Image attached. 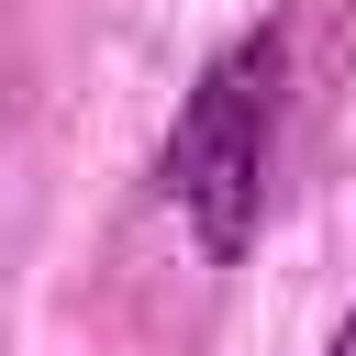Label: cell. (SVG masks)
Segmentation results:
<instances>
[{"label":"cell","instance_id":"cell-1","mask_svg":"<svg viewBox=\"0 0 356 356\" xmlns=\"http://www.w3.org/2000/svg\"><path fill=\"white\" fill-rule=\"evenodd\" d=\"M267 156H278V33H234V44L189 78V100H178V122H167V156H156V189H167L178 234H189L211 267H234V256L256 245Z\"/></svg>","mask_w":356,"mask_h":356},{"label":"cell","instance_id":"cell-2","mask_svg":"<svg viewBox=\"0 0 356 356\" xmlns=\"http://www.w3.org/2000/svg\"><path fill=\"white\" fill-rule=\"evenodd\" d=\"M323 356H356V323H345V334H334V345H323Z\"/></svg>","mask_w":356,"mask_h":356}]
</instances>
